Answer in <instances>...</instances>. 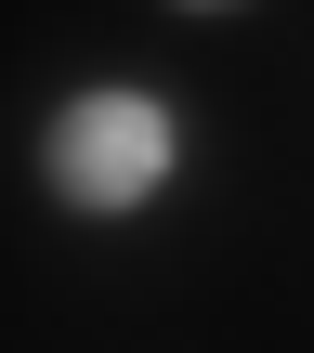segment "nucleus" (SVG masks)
<instances>
[{
	"label": "nucleus",
	"instance_id": "nucleus-1",
	"mask_svg": "<svg viewBox=\"0 0 314 353\" xmlns=\"http://www.w3.org/2000/svg\"><path fill=\"white\" fill-rule=\"evenodd\" d=\"M170 170H184V118H170L157 92H131V79L66 92L52 131H39V183H52V210H79V223H131Z\"/></svg>",
	"mask_w": 314,
	"mask_h": 353
}]
</instances>
